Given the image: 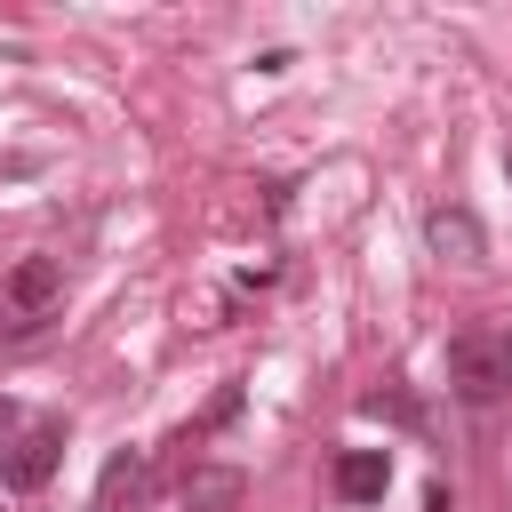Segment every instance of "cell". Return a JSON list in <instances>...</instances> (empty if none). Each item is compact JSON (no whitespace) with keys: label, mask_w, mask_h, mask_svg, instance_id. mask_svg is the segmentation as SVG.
Here are the masks:
<instances>
[{"label":"cell","mask_w":512,"mask_h":512,"mask_svg":"<svg viewBox=\"0 0 512 512\" xmlns=\"http://www.w3.org/2000/svg\"><path fill=\"white\" fill-rule=\"evenodd\" d=\"M448 384L472 408L504 400L512 392V328H464V336H448Z\"/></svg>","instance_id":"6da1fadb"},{"label":"cell","mask_w":512,"mask_h":512,"mask_svg":"<svg viewBox=\"0 0 512 512\" xmlns=\"http://www.w3.org/2000/svg\"><path fill=\"white\" fill-rule=\"evenodd\" d=\"M56 464H64V424H32V432L0 456V496H32V488H48Z\"/></svg>","instance_id":"7a4b0ae2"},{"label":"cell","mask_w":512,"mask_h":512,"mask_svg":"<svg viewBox=\"0 0 512 512\" xmlns=\"http://www.w3.org/2000/svg\"><path fill=\"white\" fill-rule=\"evenodd\" d=\"M424 248H432L440 264H480V256H488V232H480L472 208H432V216H424Z\"/></svg>","instance_id":"3957f363"},{"label":"cell","mask_w":512,"mask_h":512,"mask_svg":"<svg viewBox=\"0 0 512 512\" xmlns=\"http://www.w3.org/2000/svg\"><path fill=\"white\" fill-rule=\"evenodd\" d=\"M384 488H392V456L384 448H344L336 456V496L344 504H376Z\"/></svg>","instance_id":"277c9868"},{"label":"cell","mask_w":512,"mask_h":512,"mask_svg":"<svg viewBox=\"0 0 512 512\" xmlns=\"http://www.w3.org/2000/svg\"><path fill=\"white\" fill-rule=\"evenodd\" d=\"M56 296H64V256H24L8 272V304L16 312H48Z\"/></svg>","instance_id":"5b68a950"},{"label":"cell","mask_w":512,"mask_h":512,"mask_svg":"<svg viewBox=\"0 0 512 512\" xmlns=\"http://www.w3.org/2000/svg\"><path fill=\"white\" fill-rule=\"evenodd\" d=\"M144 480H152L144 448H120V456L96 472V504H104V512H120V504H136V496H144Z\"/></svg>","instance_id":"8992f818"},{"label":"cell","mask_w":512,"mask_h":512,"mask_svg":"<svg viewBox=\"0 0 512 512\" xmlns=\"http://www.w3.org/2000/svg\"><path fill=\"white\" fill-rule=\"evenodd\" d=\"M224 504H240V472L232 464H200L184 480V512H224Z\"/></svg>","instance_id":"52a82bcc"},{"label":"cell","mask_w":512,"mask_h":512,"mask_svg":"<svg viewBox=\"0 0 512 512\" xmlns=\"http://www.w3.org/2000/svg\"><path fill=\"white\" fill-rule=\"evenodd\" d=\"M360 416H392V424H424L408 392H368V400H360Z\"/></svg>","instance_id":"ba28073f"},{"label":"cell","mask_w":512,"mask_h":512,"mask_svg":"<svg viewBox=\"0 0 512 512\" xmlns=\"http://www.w3.org/2000/svg\"><path fill=\"white\" fill-rule=\"evenodd\" d=\"M8 432H16V400H0V440H8Z\"/></svg>","instance_id":"9c48e42d"},{"label":"cell","mask_w":512,"mask_h":512,"mask_svg":"<svg viewBox=\"0 0 512 512\" xmlns=\"http://www.w3.org/2000/svg\"><path fill=\"white\" fill-rule=\"evenodd\" d=\"M504 176H512V144H504Z\"/></svg>","instance_id":"30bf717a"}]
</instances>
